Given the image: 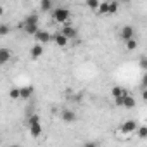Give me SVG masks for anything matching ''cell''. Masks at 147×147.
Returning a JSON list of instances; mask_svg holds the SVG:
<instances>
[{
	"instance_id": "obj_27",
	"label": "cell",
	"mask_w": 147,
	"mask_h": 147,
	"mask_svg": "<svg viewBox=\"0 0 147 147\" xmlns=\"http://www.w3.org/2000/svg\"><path fill=\"white\" fill-rule=\"evenodd\" d=\"M142 100L147 102V90H142Z\"/></svg>"
},
{
	"instance_id": "obj_24",
	"label": "cell",
	"mask_w": 147,
	"mask_h": 147,
	"mask_svg": "<svg viewBox=\"0 0 147 147\" xmlns=\"http://www.w3.org/2000/svg\"><path fill=\"white\" fill-rule=\"evenodd\" d=\"M9 33V26L7 24H0V36H5Z\"/></svg>"
},
{
	"instance_id": "obj_7",
	"label": "cell",
	"mask_w": 147,
	"mask_h": 147,
	"mask_svg": "<svg viewBox=\"0 0 147 147\" xmlns=\"http://www.w3.org/2000/svg\"><path fill=\"white\" fill-rule=\"evenodd\" d=\"M30 55H31V59H38V57H42V55H43V45L35 43V45L31 47V50H30Z\"/></svg>"
},
{
	"instance_id": "obj_21",
	"label": "cell",
	"mask_w": 147,
	"mask_h": 147,
	"mask_svg": "<svg viewBox=\"0 0 147 147\" xmlns=\"http://www.w3.org/2000/svg\"><path fill=\"white\" fill-rule=\"evenodd\" d=\"M38 123H40V116H38V114H30V116H28V126L38 125Z\"/></svg>"
},
{
	"instance_id": "obj_13",
	"label": "cell",
	"mask_w": 147,
	"mask_h": 147,
	"mask_svg": "<svg viewBox=\"0 0 147 147\" xmlns=\"http://www.w3.org/2000/svg\"><path fill=\"white\" fill-rule=\"evenodd\" d=\"M95 14L97 16H109V2H100V7Z\"/></svg>"
},
{
	"instance_id": "obj_15",
	"label": "cell",
	"mask_w": 147,
	"mask_h": 147,
	"mask_svg": "<svg viewBox=\"0 0 147 147\" xmlns=\"http://www.w3.org/2000/svg\"><path fill=\"white\" fill-rule=\"evenodd\" d=\"M135 135H137V138L145 140V138H147V126H145V125H140V126H138V130L135 131Z\"/></svg>"
},
{
	"instance_id": "obj_10",
	"label": "cell",
	"mask_w": 147,
	"mask_h": 147,
	"mask_svg": "<svg viewBox=\"0 0 147 147\" xmlns=\"http://www.w3.org/2000/svg\"><path fill=\"white\" fill-rule=\"evenodd\" d=\"M28 130H30V135H31L33 138H38V137L42 135V123L31 125V126H28Z\"/></svg>"
},
{
	"instance_id": "obj_22",
	"label": "cell",
	"mask_w": 147,
	"mask_h": 147,
	"mask_svg": "<svg viewBox=\"0 0 147 147\" xmlns=\"http://www.w3.org/2000/svg\"><path fill=\"white\" fill-rule=\"evenodd\" d=\"M118 9H119V4L118 2H109V16H113V14H116L118 12Z\"/></svg>"
},
{
	"instance_id": "obj_5",
	"label": "cell",
	"mask_w": 147,
	"mask_h": 147,
	"mask_svg": "<svg viewBox=\"0 0 147 147\" xmlns=\"http://www.w3.org/2000/svg\"><path fill=\"white\" fill-rule=\"evenodd\" d=\"M61 119L64 123H75L76 121V113L71 111V109H64V111H61Z\"/></svg>"
},
{
	"instance_id": "obj_3",
	"label": "cell",
	"mask_w": 147,
	"mask_h": 147,
	"mask_svg": "<svg viewBox=\"0 0 147 147\" xmlns=\"http://www.w3.org/2000/svg\"><path fill=\"white\" fill-rule=\"evenodd\" d=\"M133 35H135V30H133V26H130V24L123 26V28H121V31H119V36H121L125 42L133 40Z\"/></svg>"
},
{
	"instance_id": "obj_17",
	"label": "cell",
	"mask_w": 147,
	"mask_h": 147,
	"mask_svg": "<svg viewBox=\"0 0 147 147\" xmlns=\"http://www.w3.org/2000/svg\"><path fill=\"white\" fill-rule=\"evenodd\" d=\"M31 94H33V87H23L21 88V99H30L31 97Z\"/></svg>"
},
{
	"instance_id": "obj_1",
	"label": "cell",
	"mask_w": 147,
	"mask_h": 147,
	"mask_svg": "<svg viewBox=\"0 0 147 147\" xmlns=\"http://www.w3.org/2000/svg\"><path fill=\"white\" fill-rule=\"evenodd\" d=\"M69 18H71V11L66 9V7H55L54 12H52V19H54V23L62 24V26L69 24Z\"/></svg>"
},
{
	"instance_id": "obj_25",
	"label": "cell",
	"mask_w": 147,
	"mask_h": 147,
	"mask_svg": "<svg viewBox=\"0 0 147 147\" xmlns=\"http://www.w3.org/2000/svg\"><path fill=\"white\" fill-rule=\"evenodd\" d=\"M142 90H147V73H145L144 78H142Z\"/></svg>"
},
{
	"instance_id": "obj_4",
	"label": "cell",
	"mask_w": 147,
	"mask_h": 147,
	"mask_svg": "<svg viewBox=\"0 0 147 147\" xmlns=\"http://www.w3.org/2000/svg\"><path fill=\"white\" fill-rule=\"evenodd\" d=\"M52 38H54V36H52V35H50L49 31H45V30H40V31H38V33L35 35V40H36V42H38L40 45H43V43H49V42H50Z\"/></svg>"
},
{
	"instance_id": "obj_6",
	"label": "cell",
	"mask_w": 147,
	"mask_h": 147,
	"mask_svg": "<svg viewBox=\"0 0 147 147\" xmlns=\"http://www.w3.org/2000/svg\"><path fill=\"white\" fill-rule=\"evenodd\" d=\"M125 95H130L128 94V90H125V88H121V87H113L111 88V97L116 100V99H121V97H125Z\"/></svg>"
},
{
	"instance_id": "obj_8",
	"label": "cell",
	"mask_w": 147,
	"mask_h": 147,
	"mask_svg": "<svg viewBox=\"0 0 147 147\" xmlns=\"http://www.w3.org/2000/svg\"><path fill=\"white\" fill-rule=\"evenodd\" d=\"M52 40L55 42V45H57V47H66V45L69 43V40H67V38H66V36H64L61 31H59V33H55Z\"/></svg>"
},
{
	"instance_id": "obj_16",
	"label": "cell",
	"mask_w": 147,
	"mask_h": 147,
	"mask_svg": "<svg viewBox=\"0 0 147 147\" xmlns=\"http://www.w3.org/2000/svg\"><path fill=\"white\" fill-rule=\"evenodd\" d=\"M23 30H24V33H28V35H36L38 31H40V28H38V24H33V26H23Z\"/></svg>"
},
{
	"instance_id": "obj_20",
	"label": "cell",
	"mask_w": 147,
	"mask_h": 147,
	"mask_svg": "<svg viewBox=\"0 0 147 147\" xmlns=\"http://www.w3.org/2000/svg\"><path fill=\"white\" fill-rule=\"evenodd\" d=\"M9 97H11V99H14V100L21 99V88H11V92H9Z\"/></svg>"
},
{
	"instance_id": "obj_28",
	"label": "cell",
	"mask_w": 147,
	"mask_h": 147,
	"mask_svg": "<svg viewBox=\"0 0 147 147\" xmlns=\"http://www.w3.org/2000/svg\"><path fill=\"white\" fill-rule=\"evenodd\" d=\"M11 147H21V145H18V144H16V145H11Z\"/></svg>"
},
{
	"instance_id": "obj_26",
	"label": "cell",
	"mask_w": 147,
	"mask_h": 147,
	"mask_svg": "<svg viewBox=\"0 0 147 147\" xmlns=\"http://www.w3.org/2000/svg\"><path fill=\"white\" fill-rule=\"evenodd\" d=\"M83 147H99V144H97V142H87Z\"/></svg>"
},
{
	"instance_id": "obj_2",
	"label": "cell",
	"mask_w": 147,
	"mask_h": 147,
	"mask_svg": "<svg viewBox=\"0 0 147 147\" xmlns=\"http://www.w3.org/2000/svg\"><path fill=\"white\" fill-rule=\"evenodd\" d=\"M61 33H62L67 40H75V38L78 36V30H76L75 26H71V24L62 26V28H61Z\"/></svg>"
},
{
	"instance_id": "obj_14",
	"label": "cell",
	"mask_w": 147,
	"mask_h": 147,
	"mask_svg": "<svg viewBox=\"0 0 147 147\" xmlns=\"http://www.w3.org/2000/svg\"><path fill=\"white\" fill-rule=\"evenodd\" d=\"M123 107H125V109H133V107H135V99H133L131 95H125V99H123Z\"/></svg>"
},
{
	"instance_id": "obj_11",
	"label": "cell",
	"mask_w": 147,
	"mask_h": 147,
	"mask_svg": "<svg viewBox=\"0 0 147 147\" xmlns=\"http://www.w3.org/2000/svg\"><path fill=\"white\" fill-rule=\"evenodd\" d=\"M11 55H12V52H11L9 49L2 47V49H0V64H5V62L11 59Z\"/></svg>"
},
{
	"instance_id": "obj_18",
	"label": "cell",
	"mask_w": 147,
	"mask_h": 147,
	"mask_svg": "<svg viewBox=\"0 0 147 147\" xmlns=\"http://www.w3.org/2000/svg\"><path fill=\"white\" fill-rule=\"evenodd\" d=\"M85 4H87V7H88V9H92V11H95V12H97V11H99V7H100V2H99V0H87Z\"/></svg>"
},
{
	"instance_id": "obj_19",
	"label": "cell",
	"mask_w": 147,
	"mask_h": 147,
	"mask_svg": "<svg viewBox=\"0 0 147 147\" xmlns=\"http://www.w3.org/2000/svg\"><path fill=\"white\" fill-rule=\"evenodd\" d=\"M125 47H126V50H130V52H133L137 47H138V42L133 38V40H128V42H125Z\"/></svg>"
},
{
	"instance_id": "obj_9",
	"label": "cell",
	"mask_w": 147,
	"mask_h": 147,
	"mask_svg": "<svg viewBox=\"0 0 147 147\" xmlns=\"http://www.w3.org/2000/svg\"><path fill=\"white\" fill-rule=\"evenodd\" d=\"M33 24H38V14H28L21 26H33Z\"/></svg>"
},
{
	"instance_id": "obj_12",
	"label": "cell",
	"mask_w": 147,
	"mask_h": 147,
	"mask_svg": "<svg viewBox=\"0 0 147 147\" xmlns=\"http://www.w3.org/2000/svg\"><path fill=\"white\" fill-rule=\"evenodd\" d=\"M40 11L42 12H49V11L54 12V4L50 2V0H42L40 2Z\"/></svg>"
},
{
	"instance_id": "obj_23",
	"label": "cell",
	"mask_w": 147,
	"mask_h": 147,
	"mask_svg": "<svg viewBox=\"0 0 147 147\" xmlns=\"http://www.w3.org/2000/svg\"><path fill=\"white\" fill-rule=\"evenodd\" d=\"M138 67L147 73V57H145V55H142V57L138 59Z\"/></svg>"
}]
</instances>
